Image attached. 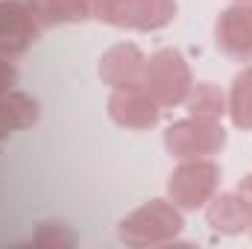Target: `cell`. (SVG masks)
<instances>
[{
    "label": "cell",
    "mask_w": 252,
    "mask_h": 249,
    "mask_svg": "<svg viewBox=\"0 0 252 249\" xmlns=\"http://www.w3.org/2000/svg\"><path fill=\"white\" fill-rule=\"evenodd\" d=\"M141 85L158 106H173L188 97L193 79H190L188 62L179 50H158L156 56L144 62Z\"/></svg>",
    "instance_id": "cell-1"
},
{
    "label": "cell",
    "mask_w": 252,
    "mask_h": 249,
    "mask_svg": "<svg viewBox=\"0 0 252 249\" xmlns=\"http://www.w3.org/2000/svg\"><path fill=\"white\" fill-rule=\"evenodd\" d=\"M182 229V217L173 208V202L164 199H150L138 211H132L121 223V241L132 247H147V244H167L176 232Z\"/></svg>",
    "instance_id": "cell-2"
},
{
    "label": "cell",
    "mask_w": 252,
    "mask_h": 249,
    "mask_svg": "<svg viewBox=\"0 0 252 249\" xmlns=\"http://www.w3.org/2000/svg\"><path fill=\"white\" fill-rule=\"evenodd\" d=\"M220 182V167L208 158H185L173 173H170V199L182 208H199L205 205Z\"/></svg>",
    "instance_id": "cell-3"
},
{
    "label": "cell",
    "mask_w": 252,
    "mask_h": 249,
    "mask_svg": "<svg viewBox=\"0 0 252 249\" xmlns=\"http://www.w3.org/2000/svg\"><path fill=\"white\" fill-rule=\"evenodd\" d=\"M164 144L170 156L176 158H208L226 144V129L217 121H202L190 118L182 124H173L164 135Z\"/></svg>",
    "instance_id": "cell-4"
},
{
    "label": "cell",
    "mask_w": 252,
    "mask_h": 249,
    "mask_svg": "<svg viewBox=\"0 0 252 249\" xmlns=\"http://www.w3.org/2000/svg\"><path fill=\"white\" fill-rule=\"evenodd\" d=\"M38 30L41 27L30 15L27 3H15V0L0 3V56L3 59L21 56L38 38Z\"/></svg>",
    "instance_id": "cell-5"
},
{
    "label": "cell",
    "mask_w": 252,
    "mask_h": 249,
    "mask_svg": "<svg viewBox=\"0 0 252 249\" xmlns=\"http://www.w3.org/2000/svg\"><path fill=\"white\" fill-rule=\"evenodd\" d=\"M109 118L126 129H150L158 124V103L144 91V85L115 88L109 97Z\"/></svg>",
    "instance_id": "cell-6"
},
{
    "label": "cell",
    "mask_w": 252,
    "mask_h": 249,
    "mask_svg": "<svg viewBox=\"0 0 252 249\" xmlns=\"http://www.w3.org/2000/svg\"><path fill=\"white\" fill-rule=\"evenodd\" d=\"M144 53L135 44H115L103 53L100 59V79L112 88H132L141 85V73H144Z\"/></svg>",
    "instance_id": "cell-7"
},
{
    "label": "cell",
    "mask_w": 252,
    "mask_h": 249,
    "mask_svg": "<svg viewBox=\"0 0 252 249\" xmlns=\"http://www.w3.org/2000/svg\"><path fill=\"white\" fill-rule=\"evenodd\" d=\"M217 47L229 56H252V6H232L217 21Z\"/></svg>",
    "instance_id": "cell-8"
},
{
    "label": "cell",
    "mask_w": 252,
    "mask_h": 249,
    "mask_svg": "<svg viewBox=\"0 0 252 249\" xmlns=\"http://www.w3.org/2000/svg\"><path fill=\"white\" fill-rule=\"evenodd\" d=\"M176 18V0H124L115 27L126 30H161Z\"/></svg>",
    "instance_id": "cell-9"
},
{
    "label": "cell",
    "mask_w": 252,
    "mask_h": 249,
    "mask_svg": "<svg viewBox=\"0 0 252 249\" xmlns=\"http://www.w3.org/2000/svg\"><path fill=\"white\" fill-rule=\"evenodd\" d=\"M208 223L223 232V235H241L247 226H250V199L244 196V190L238 193H223V196H214L208 211H205Z\"/></svg>",
    "instance_id": "cell-10"
},
{
    "label": "cell",
    "mask_w": 252,
    "mask_h": 249,
    "mask_svg": "<svg viewBox=\"0 0 252 249\" xmlns=\"http://www.w3.org/2000/svg\"><path fill=\"white\" fill-rule=\"evenodd\" d=\"M30 15L35 18L38 27H53V24H76L91 18L88 0H27Z\"/></svg>",
    "instance_id": "cell-11"
},
{
    "label": "cell",
    "mask_w": 252,
    "mask_h": 249,
    "mask_svg": "<svg viewBox=\"0 0 252 249\" xmlns=\"http://www.w3.org/2000/svg\"><path fill=\"white\" fill-rule=\"evenodd\" d=\"M35 121H38V103L30 94H21V91L0 94V141L9 132L30 129Z\"/></svg>",
    "instance_id": "cell-12"
},
{
    "label": "cell",
    "mask_w": 252,
    "mask_h": 249,
    "mask_svg": "<svg viewBox=\"0 0 252 249\" xmlns=\"http://www.w3.org/2000/svg\"><path fill=\"white\" fill-rule=\"evenodd\" d=\"M185 106H188L190 118H202V121H217L223 112H226V97L217 85L211 82H196L190 85L188 97H185Z\"/></svg>",
    "instance_id": "cell-13"
},
{
    "label": "cell",
    "mask_w": 252,
    "mask_h": 249,
    "mask_svg": "<svg viewBox=\"0 0 252 249\" xmlns=\"http://www.w3.org/2000/svg\"><path fill=\"white\" fill-rule=\"evenodd\" d=\"M229 112H232L235 126L252 129V67L241 70V73L235 76L232 97H229Z\"/></svg>",
    "instance_id": "cell-14"
},
{
    "label": "cell",
    "mask_w": 252,
    "mask_h": 249,
    "mask_svg": "<svg viewBox=\"0 0 252 249\" xmlns=\"http://www.w3.org/2000/svg\"><path fill=\"white\" fill-rule=\"evenodd\" d=\"M35 247H73L76 244V235L67 232L64 223H56V232H53V223H41L38 235L32 238Z\"/></svg>",
    "instance_id": "cell-15"
},
{
    "label": "cell",
    "mask_w": 252,
    "mask_h": 249,
    "mask_svg": "<svg viewBox=\"0 0 252 249\" xmlns=\"http://www.w3.org/2000/svg\"><path fill=\"white\" fill-rule=\"evenodd\" d=\"M15 82H18V70H15L12 59H3V56H0V94L12 91Z\"/></svg>",
    "instance_id": "cell-16"
},
{
    "label": "cell",
    "mask_w": 252,
    "mask_h": 249,
    "mask_svg": "<svg viewBox=\"0 0 252 249\" xmlns=\"http://www.w3.org/2000/svg\"><path fill=\"white\" fill-rule=\"evenodd\" d=\"M241 190L250 199V226H252V176H247V182H241Z\"/></svg>",
    "instance_id": "cell-17"
}]
</instances>
